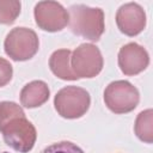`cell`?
I'll list each match as a JSON object with an SVG mask.
<instances>
[{
  "label": "cell",
  "mask_w": 153,
  "mask_h": 153,
  "mask_svg": "<svg viewBox=\"0 0 153 153\" xmlns=\"http://www.w3.org/2000/svg\"><path fill=\"white\" fill-rule=\"evenodd\" d=\"M68 24L73 33L97 42L104 32V13L97 7L73 5L68 12Z\"/></svg>",
  "instance_id": "6da1fadb"
},
{
  "label": "cell",
  "mask_w": 153,
  "mask_h": 153,
  "mask_svg": "<svg viewBox=\"0 0 153 153\" xmlns=\"http://www.w3.org/2000/svg\"><path fill=\"white\" fill-rule=\"evenodd\" d=\"M0 131L2 133L6 145L20 153L31 151L37 137L33 124L26 120L25 115L10 120Z\"/></svg>",
  "instance_id": "7a4b0ae2"
},
{
  "label": "cell",
  "mask_w": 153,
  "mask_h": 153,
  "mask_svg": "<svg viewBox=\"0 0 153 153\" xmlns=\"http://www.w3.org/2000/svg\"><path fill=\"white\" fill-rule=\"evenodd\" d=\"M90 94L86 90L78 86H66L61 88L55 98L56 111L65 118H79L90 108Z\"/></svg>",
  "instance_id": "3957f363"
},
{
  "label": "cell",
  "mask_w": 153,
  "mask_h": 153,
  "mask_svg": "<svg viewBox=\"0 0 153 153\" xmlns=\"http://www.w3.org/2000/svg\"><path fill=\"white\" fill-rule=\"evenodd\" d=\"M5 53L14 61H26L35 56L39 41L36 32L27 27H16L6 36Z\"/></svg>",
  "instance_id": "277c9868"
},
{
  "label": "cell",
  "mask_w": 153,
  "mask_h": 153,
  "mask_svg": "<svg viewBox=\"0 0 153 153\" xmlns=\"http://www.w3.org/2000/svg\"><path fill=\"white\" fill-rule=\"evenodd\" d=\"M139 91L126 80H117L108 85L104 91V102L115 114L130 112L139 104Z\"/></svg>",
  "instance_id": "5b68a950"
},
{
  "label": "cell",
  "mask_w": 153,
  "mask_h": 153,
  "mask_svg": "<svg viewBox=\"0 0 153 153\" xmlns=\"http://www.w3.org/2000/svg\"><path fill=\"white\" fill-rule=\"evenodd\" d=\"M71 68L79 78H93L103 68L100 50L90 43L80 44L71 55Z\"/></svg>",
  "instance_id": "8992f818"
},
{
  "label": "cell",
  "mask_w": 153,
  "mask_h": 153,
  "mask_svg": "<svg viewBox=\"0 0 153 153\" xmlns=\"http://www.w3.org/2000/svg\"><path fill=\"white\" fill-rule=\"evenodd\" d=\"M35 20L39 29L56 32L68 24V12L56 1H41L35 6Z\"/></svg>",
  "instance_id": "52a82bcc"
},
{
  "label": "cell",
  "mask_w": 153,
  "mask_h": 153,
  "mask_svg": "<svg viewBox=\"0 0 153 153\" xmlns=\"http://www.w3.org/2000/svg\"><path fill=\"white\" fill-rule=\"evenodd\" d=\"M116 23L121 32L127 36H135L146 26V13L139 4L128 2L118 8Z\"/></svg>",
  "instance_id": "ba28073f"
},
{
  "label": "cell",
  "mask_w": 153,
  "mask_h": 153,
  "mask_svg": "<svg viewBox=\"0 0 153 153\" xmlns=\"http://www.w3.org/2000/svg\"><path fill=\"white\" fill-rule=\"evenodd\" d=\"M149 57L146 49L137 43L123 45L118 53V66L126 75H135L146 69Z\"/></svg>",
  "instance_id": "9c48e42d"
},
{
  "label": "cell",
  "mask_w": 153,
  "mask_h": 153,
  "mask_svg": "<svg viewBox=\"0 0 153 153\" xmlns=\"http://www.w3.org/2000/svg\"><path fill=\"white\" fill-rule=\"evenodd\" d=\"M49 87L44 81L35 80L25 85L20 92V103L27 109L37 108L49 99Z\"/></svg>",
  "instance_id": "30bf717a"
},
{
  "label": "cell",
  "mask_w": 153,
  "mask_h": 153,
  "mask_svg": "<svg viewBox=\"0 0 153 153\" xmlns=\"http://www.w3.org/2000/svg\"><path fill=\"white\" fill-rule=\"evenodd\" d=\"M71 50L60 49L51 54L49 60V66L51 72L62 80H76L78 76L73 73L69 61H71Z\"/></svg>",
  "instance_id": "8fae6325"
},
{
  "label": "cell",
  "mask_w": 153,
  "mask_h": 153,
  "mask_svg": "<svg viewBox=\"0 0 153 153\" xmlns=\"http://www.w3.org/2000/svg\"><path fill=\"white\" fill-rule=\"evenodd\" d=\"M135 134L137 137L147 143H152L153 141V111L147 109L140 112L135 121Z\"/></svg>",
  "instance_id": "7c38bea8"
},
{
  "label": "cell",
  "mask_w": 153,
  "mask_h": 153,
  "mask_svg": "<svg viewBox=\"0 0 153 153\" xmlns=\"http://www.w3.org/2000/svg\"><path fill=\"white\" fill-rule=\"evenodd\" d=\"M20 13V2L17 0H0V24H12Z\"/></svg>",
  "instance_id": "4fadbf2b"
},
{
  "label": "cell",
  "mask_w": 153,
  "mask_h": 153,
  "mask_svg": "<svg viewBox=\"0 0 153 153\" xmlns=\"http://www.w3.org/2000/svg\"><path fill=\"white\" fill-rule=\"evenodd\" d=\"M25 115L23 109L13 102H1L0 103V129L12 118Z\"/></svg>",
  "instance_id": "5bb4252c"
},
{
  "label": "cell",
  "mask_w": 153,
  "mask_h": 153,
  "mask_svg": "<svg viewBox=\"0 0 153 153\" xmlns=\"http://www.w3.org/2000/svg\"><path fill=\"white\" fill-rule=\"evenodd\" d=\"M41 153H84V151L71 141H61L45 147Z\"/></svg>",
  "instance_id": "9a60e30c"
},
{
  "label": "cell",
  "mask_w": 153,
  "mask_h": 153,
  "mask_svg": "<svg viewBox=\"0 0 153 153\" xmlns=\"http://www.w3.org/2000/svg\"><path fill=\"white\" fill-rule=\"evenodd\" d=\"M12 74H13V69L11 63L7 60L0 57V87L10 82V80L12 79Z\"/></svg>",
  "instance_id": "2e32d148"
}]
</instances>
